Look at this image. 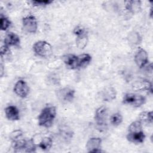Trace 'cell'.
I'll list each match as a JSON object with an SVG mask.
<instances>
[{
	"instance_id": "obj_17",
	"label": "cell",
	"mask_w": 153,
	"mask_h": 153,
	"mask_svg": "<svg viewBox=\"0 0 153 153\" xmlns=\"http://www.w3.org/2000/svg\"><path fill=\"white\" fill-rule=\"evenodd\" d=\"M91 57L88 54H82L78 56V68L86 67L91 62Z\"/></svg>"
},
{
	"instance_id": "obj_15",
	"label": "cell",
	"mask_w": 153,
	"mask_h": 153,
	"mask_svg": "<svg viewBox=\"0 0 153 153\" xmlns=\"http://www.w3.org/2000/svg\"><path fill=\"white\" fill-rule=\"evenodd\" d=\"M125 8L131 14L138 13L141 9V2L140 1H125Z\"/></svg>"
},
{
	"instance_id": "obj_19",
	"label": "cell",
	"mask_w": 153,
	"mask_h": 153,
	"mask_svg": "<svg viewBox=\"0 0 153 153\" xmlns=\"http://www.w3.org/2000/svg\"><path fill=\"white\" fill-rule=\"evenodd\" d=\"M52 139L50 137H45L42 138L41 141L39 142L38 146L44 151H48L50 149L52 146Z\"/></svg>"
},
{
	"instance_id": "obj_3",
	"label": "cell",
	"mask_w": 153,
	"mask_h": 153,
	"mask_svg": "<svg viewBox=\"0 0 153 153\" xmlns=\"http://www.w3.org/2000/svg\"><path fill=\"white\" fill-rule=\"evenodd\" d=\"M108 118V109L104 106H100L97 108L95 112L94 120L97 127L102 130L105 129L107 126Z\"/></svg>"
},
{
	"instance_id": "obj_9",
	"label": "cell",
	"mask_w": 153,
	"mask_h": 153,
	"mask_svg": "<svg viewBox=\"0 0 153 153\" xmlns=\"http://www.w3.org/2000/svg\"><path fill=\"white\" fill-rule=\"evenodd\" d=\"M102 140L99 137L90 138L86 143V148L88 152H100Z\"/></svg>"
},
{
	"instance_id": "obj_13",
	"label": "cell",
	"mask_w": 153,
	"mask_h": 153,
	"mask_svg": "<svg viewBox=\"0 0 153 153\" xmlns=\"http://www.w3.org/2000/svg\"><path fill=\"white\" fill-rule=\"evenodd\" d=\"M6 117L10 121H17L20 118L19 111L14 106H8L5 109Z\"/></svg>"
},
{
	"instance_id": "obj_23",
	"label": "cell",
	"mask_w": 153,
	"mask_h": 153,
	"mask_svg": "<svg viewBox=\"0 0 153 153\" xmlns=\"http://www.w3.org/2000/svg\"><path fill=\"white\" fill-rule=\"evenodd\" d=\"M142 123L140 121H135L130 124L128 127V132L140 131L142 130Z\"/></svg>"
},
{
	"instance_id": "obj_28",
	"label": "cell",
	"mask_w": 153,
	"mask_h": 153,
	"mask_svg": "<svg viewBox=\"0 0 153 153\" xmlns=\"http://www.w3.org/2000/svg\"><path fill=\"white\" fill-rule=\"evenodd\" d=\"M22 135V132L20 130H17L14 131L13 132H12L11 133L10 137L13 140H16V139H18L19 137H20Z\"/></svg>"
},
{
	"instance_id": "obj_8",
	"label": "cell",
	"mask_w": 153,
	"mask_h": 153,
	"mask_svg": "<svg viewBox=\"0 0 153 153\" xmlns=\"http://www.w3.org/2000/svg\"><path fill=\"white\" fill-rule=\"evenodd\" d=\"M134 62L137 66L140 68L144 67L148 62V56L146 51L141 48H139L135 56Z\"/></svg>"
},
{
	"instance_id": "obj_4",
	"label": "cell",
	"mask_w": 153,
	"mask_h": 153,
	"mask_svg": "<svg viewBox=\"0 0 153 153\" xmlns=\"http://www.w3.org/2000/svg\"><path fill=\"white\" fill-rule=\"evenodd\" d=\"M146 102V99L142 95H137L133 93H126L123 99L124 104L131 105L134 107H140Z\"/></svg>"
},
{
	"instance_id": "obj_10",
	"label": "cell",
	"mask_w": 153,
	"mask_h": 153,
	"mask_svg": "<svg viewBox=\"0 0 153 153\" xmlns=\"http://www.w3.org/2000/svg\"><path fill=\"white\" fill-rule=\"evenodd\" d=\"M132 88L134 91H148L151 93L152 92V84L148 80L142 79L134 82L132 84Z\"/></svg>"
},
{
	"instance_id": "obj_27",
	"label": "cell",
	"mask_w": 153,
	"mask_h": 153,
	"mask_svg": "<svg viewBox=\"0 0 153 153\" xmlns=\"http://www.w3.org/2000/svg\"><path fill=\"white\" fill-rule=\"evenodd\" d=\"M9 52H10L9 47L8 45H7L6 44H4V45H2L1 48V57H2L4 56L7 54Z\"/></svg>"
},
{
	"instance_id": "obj_26",
	"label": "cell",
	"mask_w": 153,
	"mask_h": 153,
	"mask_svg": "<svg viewBox=\"0 0 153 153\" xmlns=\"http://www.w3.org/2000/svg\"><path fill=\"white\" fill-rule=\"evenodd\" d=\"M32 4L33 6L36 7H43V6H46L47 5L50 4L51 3L53 2V1L50 0H45V1H30Z\"/></svg>"
},
{
	"instance_id": "obj_2",
	"label": "cell",
	"mask_w": 153,
	"mask_h": 153,
	"mask_svg": "<svg viewBox=\"0 0 153 153\" xmlns=\"http://www.w3.org/2000/svg\"><path fill=\"white\" fill-rule=\"evenodd\" d=\"M33 50L36 55L42 57H48L52 53L51 45L45 41L36 42L33 45Z\"/></svg>"
},
{
	"instance_id": "obj_7",
	"label": "cell",
	"mask_w": 153,
	"mask_h": 153,
	"mask_svg": "<svg viewBox=\"0 0 153 153\" xmlns=\"http://www.w3.org/2000/svg\"><path fill=\"white\" fill-rule=\"evenodd\" d=\"M29 88L27 83L23 80H19L14 87V93L20 97L25 98L29 93Z\"/></svg>"
},
{
	"instance_id": "obj_21",
	"label": "cell",
	"mask_w": 153,
	"mask_h": 153,
	"mask_svg": "<svg viewBox=\"0 0 153 153\" xmlns=\"http://www.w3.org/2000/svg\"><path fill=\"white\" fill-rule=\"evenodd\" d=\"M27 140L25 139H18L14 140L13 142V147L16 151H20L21 149H25L26 147Z\"/></svg>"
},
{
	"instance_id": "obj_11",
	"label": "cell",
	"mask_w": 153,
	"mask_h": 153,
	"mask_svg": "<svg viewBox=\"0 0 153 153\" xmlns=\"http://www.w3.org/2000/svg\"><path fill=\"white\" fill-rule=\"evenodd\" d=\"M63 60L66 66L71 69H78V56L74 54H66L63 57Z\"/></svg>"
},
{
	"instance_id": "obj_20",
	"label": "cell",
	"mask_w": 153,
	"mask_h": 153,
	"mask_svg": "<svg viewBox=\"0 0 153 153\" xmlns=\"http://www.w3.org/2000/svg\"><path fill=\"white\" fill-rule=\"evenodd\" d=\"M139 118L140 121L146 123H152L153 118H152V112H142L139 114Z\"/></svg>"
},
{
	"instance_id": "obj_12",
	"label": "cell",
	"mask_w": 153,
	"mask_h": 153,
	"mask_svg": "<svg viewBox=\"0 0 153 153\" xmlns=\"http://www.w3.org/2000/svg\"><path fill=\"white\" fill-rule=\"evenodd\" d=\"M145 138V135L143 131H135V132H128L127 135V139L131 142L139 143H142Z\"/></svg>"
},
{
	"instance_id": "obj_29",
	"label": "cell",
	"mask_w": 153,
	"mask_h": 153,
	"mask_svg": "<svg viewBox=\"0 0 153 153\" xmlns=\"http://www.w3.org/2000/svg\"><path fill=\"white\" fill-rule=\"evenodd\" d=\"M2 74H3V66H2V64L1 63V76H2Z\"/></svg>"
},
{
	"instance_id": "obj_24",
	"label": "cell",
	"mask_w": 153,
	"mask_h": 153,
	"mask_svg": "<svg viewBox=\"0 0 153 153\" xmlns=\"http://www.w3.org/2000/svg\"><path fill=\"white\" fill-rule=\"evenodd\" d=\"M0 23H1V29L2 30H6L10 26V21L5 16H2L1 14L0 19Z\"/></svg>"
},
{
	"instance_id": "obj_5",
	"label": "cell",
	"mask_w": 153,
	"mask_h": 153,
	"mask_svg": "<svg viewBox=\"0 0 153 153\" xmlns=\"http://www.w3.org/2000/svg\"><path fill=\"white\" fill-rule=\"evenodd\" d=\"M23 27L27 32L34 33L36 32L38 24L36 18L33 16H27L22 20Z\"/></svg>"
},
{
	"instance_id": "obj_1",
	"label": "cell",
	"mask_w": 153,
	"mask_h": 153,
	"mask_svg": "<svg viewBox=\"0 0 153 153\" xmlns=\"http://www.w3.org/2000/svg\"><path fill=\"white\" fill-rule=\"evenodd\" d=\"M56 115V109L53 106H48L43 108L38 116V124L40 126L48 128L53 123Z\"/></svg>"
},
{
	"instance_id": "obj_25",
	"label": "cell",
	"mask_w": 153,
	"mask_h": 153,
	"mask_svg": "<svg viewBox=\"0 0 153 153\" xmlns=\"http://www.w3.org/2000/svg\"><path fill=\"white\" fill-rule=\"evenodd\" d=\"M36 149V145L33 142L32 139L27 140L26 147H25V151L27 152H33L35 151Z\"/></svg>"
},
{
	"instance_id": "obj_18",
	"label": "cell",
	"mask_w": 153,
	"mask_h": 153,
	"mask_svg": "<svg viewBox=\"0 0 153 153\" xmlns=\"http://www.w3.org/2000/svg\"><path fill=\"white\" fill-rule=\"evenodd\" d=\"M102 96L105 101H111L116 97V91L112 87L106 88L103 91Z\"/></svg>"
},
{
	"instance_id": "obj_22",
	"label": "cell",
	"mask_w": 153,
	"mask_h": 153,
	"mask_svg": "<svg viewBox=\"0 0 153 153\" xmlns=\"http://www.w3.org/2000/svg\"><path fill=\"white\" fill-rule=\"evenodd\" d=\"M110 121L111 123L114 126H117L120 125L122 121H123V117L121 114L118 112H116L115 114H113L111 118H110Z\"/></svg>"
},
{
	"instance_id": "obj_16",
	"label": "cell",
	"mask_w": 153,
	"mask_h": 153,
	"mask_svg": "<svg viewBox=\"0 0 153 153\" xmlns=\"http://www.w3.org/2000/svg\"><path fill=\"white\" fill-rule=\"evenodd\" d=\"M87 42H88L87 32L76 35V44L79 48L80 49L84 48L86 47Z\"/></svg>"
},
{
	"instance_id": "obj_14",
	"label": "cell",
	"mask_w": 153,
	"mask_h": 153,
	"mask_svg": "<svg viewBox=\"0 0 153 153\" xmlns=\"http://www.w3.org/2000/svg\"><path fill=\"white\" fill-rule=\"evenodd\" d=\"M19 36L13 32H9L4 39V44L9 46H18L20 44Z\"/></svg>"
},
{
	"instance_id": "obj_6",
	"label": "cell",
	"mask_w": 153,
	"mask_h": 153,
	"mask_svg": "<svg viewBox=\"0 0 153 153\" xmlns=\"http://www.w3.org/2000/svg\"><path fill=\"white\" fill-rule=\"evenodd\" d=\"M57 95L59 99L62 102H70L74 98L75 90L70 87H65L58 90Z\"/></svg>"
}]
</instances>
